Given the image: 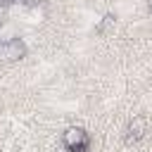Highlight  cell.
<instances>
[{
  "label": "cell",
  "instance_id": "cell-1",
  "mask_svg": "<svg viewBox=\"0 0 152 152\" xmlns=\"http://www.w3.org/2000/svg\"><path fill=\"white\" fill-rule=\"evenodd\" d=\"M62 142H64V147H66L69 152H86L88 145H90V138H88V133H86L83 128L69 126V128L64 131V135H62Z\"/></svg>",
  "mask_w": 152,
  "mask_h": 152
},
{
  "label": "cell",
  "instance_id": "cell-2",
  "mask_svg": "<svg viewBox=\"0 0 152 152\" xmlns=\"http://www.w3.org/2000/svg\"><path fill=\"white\" fill-rule=\"evenodd\" d=\"M0 52H2V57L7 62H17V59L26 57V43L21 38H10V40H5L0 45Z\"/></svg>",
  "mask_w": 152,
  "mask_h": 152
}]
</instances>
